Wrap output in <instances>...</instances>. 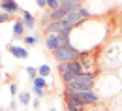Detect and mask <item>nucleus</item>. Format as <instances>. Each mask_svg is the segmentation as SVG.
I'll return each instance as SVG.
<instances>
[{
    "label": "nucleus",
    "mask_w": 122,
    "mask_h": 111,
    "mask_svg": "<svg viewBox=\"0 0 122 111\" xmlns=\"http://www.w3.org/2000/svg\"><path fill=\"white\" fill-rule=\"evenodd\" d=\"M38 74H40V77H49V75H51V66H49V64H41V66H40V68H38Z\"/></svg>",
    "instance_id": "2eb2a0df"
},
{
    "label": "nucleus",
    "mask_w": 122,
    "mask_h": 111,
    "mask_svg": "<svg viewBox=\"0 0 122 111\" xmlns=\"http://www.w3.org/2000/svg\"><path fill=\"white\" fill-rule=\"evenodd\" d=\"M25 70H26V75H28L32 81H34L36 77H38V75H40V74H38V68H34V66H26Z\"/></svg>",
    "instance_id": "dca6fc26"
},
{
    "label": "nucleus",
    "mask_w": 122,
    "mask_h": 111,
    "mask_svg": "<svg viewBox=\"0 0 122 111\" xmlns=\"http://www.w3.org/2000/svg\"><path fill=\"white\" fill-rule=\"evenodd\" d=\"M60 2H62V0H60Z\"/></svg>",
    "instance_id": "b1692460"
},
{
    "label": "nucleus",
    "mask_w": 122,
    "mask_h": 111,
    "mask_svg": "<svg viewBox=\"0 0 122 111\" xmlns=\"http://www.w3.org/2000/svg\"><path fill=\"white\" fill-rule=\"evenodd\" d=\"M36 4H38V8H41V10L47 8V0H36Z\"/></svg>",
    "instance_id": "aec40b11"
},
{
    "label": "nucleus",
    "mask_w": 122,
    "mask_h": 111,
    "mask_svg": "<svg viewBox=\"0 0 122 111\" xmlns=\"http://www.w3.org/2000/svg\"><path fill=\"white\" fill-rule=\"evenodd\" d=\"M25 23H23V19L19 21L15 19V23H13V40H19V38H23V34H25Z\"/></svg>",
    "instance_id": "9d476101"
},
{
    "label": "nucleus",
    "mask_w": 122,
    "mask_h": 111,
    "mask_svg": "<svg viewBox=\"0 0 122 111\" xmlns=\"http://www.w3.org/2000/svg\"><path fill=\"white\" fill-rule=\"evenodd\" d=\"M100 77V70H94V72H85L81 75H77L75 81L71 85H66L73 90H94L96 89V83Z\"/></svg>",
    "instance_id": "f257e3e1"
},
{
    "label": "nucleus",
    "mask_w": 122,
    "mask_h": 111,
    "mask_svg": "<svg viewBox=\"0 0 122 111\" xmlns=\"http://www.w3.org/2000/svg\"><path fill=\"white\" fill-rule=\"evenodd\" d=\"M43 45H45L47 51H56V49L60 47V43H58V34H49L45 36V40H43Z\"/></svg>",
    "instance_id": "6e6552de"
},
{
    "label": "nucleus",
    "mask_w": 122,
    "mask_h": 111,
    "mask_svg": "<svg viewBox=\"0 0 122 111\" xmlns=\"http://www.w3.org/2000/svg\"><path fill=\"white\" fill-rule=\"evenodd\" d=\"M10 94L17 96V83H10Z\"/></svg>",
    "instance_id": "6ab92c4d"
},
{
    "label": "nucleus",
    "mask_w": 122,
    "mask_h": 111,
    "mask_svg": "<svg viewBox=\"0 0 122 111\" xmlns=\"http://www.w3.org/2000/svg\"><path fill=\"white\" fill-rule=\"evenodd\" d=\"M32 106H34V109H38V107H40V100H34V102H32Z\"/></svg>",
    "instance_id": "412c9836"
},
{
    "label": "nucleus",
    "mask_w": 122,
    "mask_h": 111,
    "mask_svg": "<svg viewBox=\"0 0 122 111\" xmlns=\"http://www.w3.org/2000/svg\"><path fill=\"white\" fill-rule=\"evenodd\" d=\"M21 17H23V23H25V26L32 30L34 26H36V17L32 15L30 11H26V10H21Z\"/></svg>",
    "instance_id": "1a4fd4ad"
},
{
    "label": "nucleus",
    "mask_w": 122,
    "mask_h": 111,
    "mask_svg": "<svg viewBox=\"0 0 122 111\" xmlns=\"http://www.w3.org/2000/svg\"><path fill=\"white\" fill-rule=\"evenodd\" d=\"M53 58L56 62H73L81 58V49L68 45V47H58L56 51H53Z\"/></svg>",
    "instance_id": "7ed1b4c3"
},
{
    "label": "nucleus",
    "mask_w": 122,
    "mask_h": 111,
    "mask_svg": "<svg viewBox=\"0 0 122 111\" xmlns=\"http://www.w3.org/2000/svg\"><path fill=\"white\" fill-rule=\"evenodd\" d=\"M32 90H34V96H36V98H43V96H45V90H41V89H32Z\"/></svg>",
    "instance_id": "a211bd4d"
},
{
    "label": "nucleus",
    "mask_w": 122,
    "mask_h": 111,
    "mask_svg": "<svg viewBox=\"0 0 122 111\" xmlns=\"http://www.w3.org/2000/svg\"><path fill=\"white\" fill-rule=\"evenodd\" d=\"M49 111H56V109H55V107H51V109H49Z\"/></svg>",
    "instance_id": "4be33fe9"
},
{
    "label": "nucleus",
    "mask_w": 122,
    "mask_h": 111,
    "mask_svg": "<svg viewBox=\"0 0 122 111\" xmlns=\"http://www.w3.org/2000/svg\"><path fill=\"white\" fill-rule=\"evenodd\" d=\"M60 74H75V75H81L85 74V66L81 64V60H73V62H58V68H56Z\"/></svg>",
    "instance_id": "20e7f679"
},
{
    "label": "nucleus",
    "mask_w": 122,
    "mask_h": 111,
    "mask_svg": "<svg viewBox=\"0 0 122 111\" xmlns=\"http://www.w3.org/2000/svg\"><path fill=\"white\" fill-rule=\"evenodd\" d=\"M0 111H4V109H0Z\"/></svg>",
    "instance_id": "5701e85b"
},
{
    "label": "nucleus",
    "mask_w": 122,
    "mask_h": 111,
    "mask_svg": "<svg viewBox=\"0 0 122 111\" xmlns=\"http://www.w3.org/2000/svg\"><path fill=\"white\" fill-rule=\"evenodd\" d=\"M32 83H34V89H41V90H45V89H47V79H45V77H40V75H38Z\"/></svg>",
    "instance_id": "ddd939ff"
},
{
    "label": "nucleus",
    "mask_w": 122,
    "mask_h": 111,
    "mask_svg": "<svg viewBox=\"0 0 122 111\" xmlns=\"http://www.w3.org/2000/svg\"><path fill=\"white\" fill-rule=\"evenodd\" d=\"M64 104H66V109L68 111H85L86 109V106H83L81 102H77L75 98H71L68 94H64Z\"/></svg>",
    "instance_id": "423d86ee"
},
{
    "label": "nucleus",
    "mask_w": 122,
    "mask_h": 111,
    "mask_svg": "<svg viewBox=\"0 0 122 111\" xmlns=\"http://www.w3.org/2000/svg\"><path fill=\"white\" fill-rule=\"evenodd\" d=\"M8 51L15 57V58H19V60H25V58H28L30 55H28V51H26V47H19V45H13V43H10L8 45Z\"/></svg>",
    "instance_id": "0eeeda50"
},
{
    "label": "nucleus",
    "mask_w": 122,
    "mask_h": 111,
    "mask_svg": "<svg viewBox=\"0 0 122 111\" xmlns=\"http://www.w3.org/2000/svg\"><path fill=\"white\" fill-rule=\"evenodd\" d=\"M13 15H10V13H4V11H0V25L2 23H8V21H11Z\"/></svg>",
    "instance_id": "f3484780"
},
{
    "label": "nucleus",
    "mask_w": 122,
    "mask_h": 111,
    "mask_svg": "<svg viewBox=\"0 0 122 111\" xmlns=\"http://www.w3.org/2000/svg\"><path fill=\"white\" fill-rule=\"evenodd\" d=\"M23 40H25V45H26V47H32V45H38V43H40V40H38L36 34H32V36H25Z\"/></svg>",
    "instance_id": "4468645a"
},
{
    "label": "nucleus",
    "mask_w": 122,
    "mask_h": 111,
    "mask_svg": "<svg viewBox=\"0 0 122 111\" xmlns=\"http://www.w3.org/2000/svg\"><path fill=\"white\" fill-rule=\"evenodd\" d=\"M75 74H70V72H66V74H60V79H62V83L64 85H71L73 81H75Z\"/></svg>",
    "instance_id": "f8f14e48"
},
{
    "label": "nucleus",
    "mask_w": 122,
    "mask_h": 111,
    "mask_svg": "<svg viewBox=\"0 0 122 111\" xmlns=\"http://www.w3.org/2000/svg\"><path fill=\"white\" fill-rule=\"evenodd\" d=\"M23 8H19L15 0H0V11L4 13H10V15H15V13H21Z\"/></svg>",
    "instance_id": "39448f33"
},
{
    "label": "nucleus",
    "mask_w": 122,
    "mask_h": 111,
    "mask_svg": "<svg viewBox=\"0 0 122 111\" xmlns=\"http://www.w3.org/2000/svg\"><path fill=\"white\" fill-rule=\"evenodd\" d=\"M30 100H32V94L28 90H21V92H19V102H21L23 106H28Z\"/></svg>",
    "instance_id": "9b49d317"
},
{
    "label": "nucleus",
    "mask_w": 122,
    "mask_h": 111,
    "mask_svg": "<svg viewBox=\"0 0 122 111\" xmlns=\"http://www.w3.org/2000/svg\"><path fill=\"white\" fill-rule=\"evenodd\" d=\"M64 94L75 98L77 102H81L83 106H98L102 102V98H100V94L96 90H73L70 87H64Z\"/></svg>",
    "instance_id": "f03ea898"
}]
</instances>
